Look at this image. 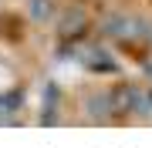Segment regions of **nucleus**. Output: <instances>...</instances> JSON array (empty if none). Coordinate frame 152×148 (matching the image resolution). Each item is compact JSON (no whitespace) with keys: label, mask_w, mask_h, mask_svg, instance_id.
Returning a JSON list of instances; mask_svg holds the SVG:
<instances>
[{"label":"nucleus","mask_w":152,"mask_h":148,"mask_svg":"<svg viewBox=\"0 0 152 148\" xmlns=\"http://www.w3.org/2000/svg\"><path fill=\"white\" fill-rule=\"evenodd\" d=\"M85 27H88V17H85V10H78V7H68V10L58 17V34H61V37H68V40L78 37Z\"/></svg>","instance_id":"nucleus-1"},{"label":"nucleus","mask_w":152,"mask_h":148,"mask_svg":"<svg viewBox=\"0 0 152 148\" xmlns=\"http://www.w3.org/2000/svg\"><path fill=\"white\" fill-rule=\"evenodd\" d=\"M132 34V17H122V14H115V17H108V20L102 24V37H129Z\"/></svg>","instance_id":"nucleus-2"},{"label":"nucleus","mask_w":152,"mask_h":148,"mask_svg":"<svg viewBox=\"0 0 152 148\" xmlns=\"http://www.w3.org/2000/svg\"><path fill=\"white\" fill-rule=\"evenodd\" d=\"M88 111H91L95 118H108L112 115V94H91V98H88Z\"/></svg>","instance_id":"nucleus-3"},{"label":"nucleus","mask_w":152,"mask_h":148,"mask_svg":"<svg viewBox=\"0 0 152 148\" xmlns=\"http://www.w3.org/2000/svg\"><path fill=\"white\" fill-rule=\"evenodd\" d=\"M81 61L91 67V71H105V74H108V71H115V61L105 54V51H91V54H88V57H81Z\"/></svg>","instance_id":"nucleus-4"},{"label":"nucleus","mask_w":152,"mask_h":148,"mask_svg":"<svg viewBox=\"0 0 152 148\" xmlns=\"http://www.w3.org/2000/svg\"><path fill=\"white\" fill-rule=\"evenodd\" d=\"M51 10H54V4H51V0H31V4H27L31 20H48Z\"/></svg>","instance_id":"nucleus-5"},{"label":"nucleus","mask_w":152,"mask_h":148,"mask_svg":"<svg viewBox=\"0 0 152 148\" xmlns=\"http://www.w3.org/2000/svg\"><path fill=\"white\" fill-rule=\"evenodd\" d=\"M145 71H149V74H152V64H149V67H145Z\"/></svg>","instance_id":"nucleus-6"}]
</instances>
